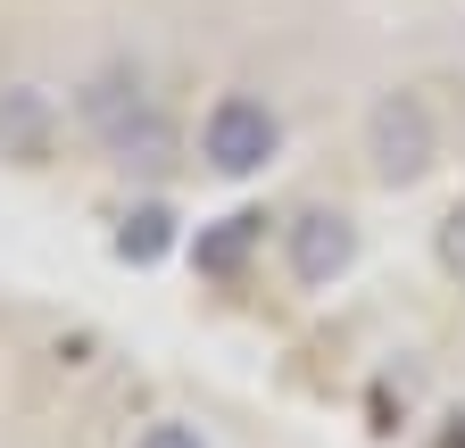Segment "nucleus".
I'll list each match as a JSON object with an SVG mask.
<instances>
[{
  "label": "nucleus",
  "mask_w": 465,
  "mask_h": 448,
  "mask_svg": "<svg viewBox=\"0 0 465 448\" xmlns=\"http://www.w3.org/2000/svg\"><path fill=\"white\" fill-rule=\"evenodd\" d=\"M75 117L84 133L116 158V166H166L174 158V125H166V108L150 100V83L134 67H100L84 92H75Z\"/></svg>",
  "instance_id": "obj_1"
},
{
  "label": "nucleus",
  "mask_w": 465,
  "mask_h": 448,
  "mask_svg": "<svg viewBox=\"0 0 465 448\" xmlns=\"http://www.w3.org/2000/svg\"><path fill=\"white\" fill-rule=\"evenodd\" d=\"M440 166V117H432V100L424 92H382L366 108V175L382 191H416L424 175Z\"/></svg>",
  "instance_id": "obj_2"
},
{
  "label": "nucleus",
  "mask_w": 465,
  "mask_h": 448,
  "mask_svg": "<svg viewBox=\"0 0 465 448\" xmlns=\"http://www.w3.org/2000/svg\"><path fill=\"white\" fill-rule=\"evenodd\" d=\"M282 158V108L258 92H216L200 117V166L216 183H258Z\"/></svg>",
  "instance_id": "obj_3"
},
{
  "label": "nucleus",
  "mask_w": 465,
  "mask_h": 448,
  "mask_svg": "<svg viewBox=\"0 0 465 448\" xmlns=\"http://www.w3.org/2000/svg\"><path fill=\"white\" fill-rule=\"evenodd\" d=\"M358 216L349 208H300L282 224V274L300 291H332V283H349V266H358Z\"/></svg>",
  "instance_id": "obj_4"
},
{
  "label": "nucleus",
  "mask_w": 465,
  "mask_h": 448,
  "mask_svg": "<svg viewBox=\"0 0 465 448\" xmlns=\"http://www.w3.org/2000/svg\"><path fill=\"white\" fill-rule=\"evenodd\" d=\"M174 224H183V216H174L166 200L125 208V224H116V258H125V266H158V258L174 249Z\"/></svg>",
  "instance_id": "obj_5"
},
{
  "label": "nucleus",
  "mask_w": 465,
  "mask_h": 448,
  "mask_svg": "<svg viewBox=\"0 0 465 448\" xmlns=\"http://www.w3.org/2000/svg\"><path fill=\"white\" fill-rule=\"evenodd\" d=\"M42 133H50V100H42L34 83L0 92V141H9L17 158H42Z\"/></svg>",
  "instance_id": "obj_6"
},
{
  "label": "nucleus",
  "mask_w": 465,
  "mask_h": 448,
  "mask_svg": "<svg viewBox=\"0 0 465 448\" xmlns=\"http://www.w3.org/2000/svg\"><path fill=\"white\" fill-rule=\"evenodd\" d=\"M250 249H258V216H216L200 233V274H242Z\"/></svg>",
  "instance_id": "obj_7"
},
{
  "label": "nucleus",
  "mask_w": 465,
  "mask_h": 448,
  "mask_svg": "<svg viewBox=\"0 0 465 448\" xmlns=\"http://www.w3.org/2000/svg\"><path fill=\"white\" fill-rule=\"evenodd\" d=\"M432 258H440V274H449V283H465V200L432 224Z\"/></svg>",
  "instance_id": "obj_8"
},
{
  "label": "nucleus",
  "mask_w": 465,
  "mask_h": 448,
  "mask_svg": "<svg viewBox=\"0 0 465 448\" xmlns=\"http://www.w3.org/2000/svg\"><path fill=\"white\" fill-rule=\"evenodd\" d=\"M134 448H216V440H208L192 415H158V424H142V432H134Z\"/></svg>",
  "instance_id": "obj_9"
}]
</instances>
